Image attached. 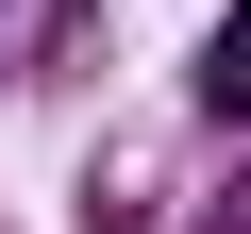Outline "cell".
<instances>
[{
	"label": "cell",
	"instance_id": "cell-1",
	"mask_svg": "<svg viewBox=\"0 0 251 234\" xmlns=\"http://www.w3.org/2000/svg\"><path fill=\"white\" fill-rule=\"evenodd\" d=\"M184 84H201V117H251V0L201 34V67H184Z\"/></svg>",
	"mask_w": 251,
	"mask_h": 234
},
{
	"label": "cell",
	"instance_id": "cell-2",
	"mask_svg": "<svg viewBox=\"0 0 251 234\" xmlns=\"http://www.w3.org/2000/svg\"><path fill=\"white\" fill-rule=\"evenodd\" d=\"M218 234H251V167H234V201H218Z\"/></svg>",
	"mask_w": 251,
	"mask_h": 234
}]
</instances>
